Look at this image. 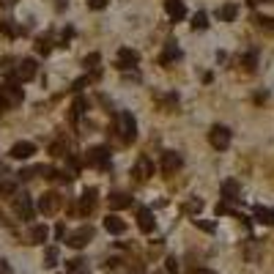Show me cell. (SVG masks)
Segmentation results:
<instances>
[{
    "label": "cell",
    "instance_id": "obj_1",
    "mask_svg": "<svg viewBox=\"0 0 274 274\" xmlns=\"http://www.w3.org/2000/svg\"><path fill=\"white\" fill-rule=\"evenodd\" d=\"M22 99H25V93H22V88L17 82L0 85V107L3 110H11V107H17V104H22Z\"/></svg>",
    "mask_w": 274,
    "mask_h": 274
},
{
    "label": "cell",
    "instance_id": "obj_2",
    "mask_svg": "<svg viewBox=\"0 0 274 274\" xmlns=\"http://www.w3.org/2000/svg\"><path fill=\"white\" fill-rule=\"evenodd\" d=\"M118 132H121V140L123 143H132L137 137V121H135V115L132 113H118Z\"/></svg>",
    "mask_w": 274,
    "mask_h": 274
},
{
    "label": "cell",
    "instance_id": "obj_3",
    "mask_svg": "<svg viewBox=\"0 0 274 274\" xmlns=\"http://www.w3.org/2000/svg\"><path fill=\"white\" fill-rule=\"evenodd\" d=\"M208 143H211L217 151H225L228 145H230V129H228V126H219V123H214L211 129H208Z\"/></svg>",
    "mask_w": 274,
    "mask_h": 274
},
{
    "label": "cell",
    "instance_id": "obj_4",
    "mask_svg": "<svg viewBox=\"0 0 274 274\" xmlns=\"http://www.w3.org/2000/svg\"><path fill=\"white\" fill-rule=\"evenodd\" d=\"M85 162H88L91 167H102V170H107L110 167V151L104 148V145H93V148H88V154H85Z\"/></svg>",
    "mask_w": 274,
    "mask_h": 274
},
{
    "label": "cell",
    "instance_id": "obj_5",
    "mask_svg": "<svg viewBox=\"0 0 274 274\" xmlns=\"http://www.w3.org/2000/svg\"><path fill=\"white\" fill-rule=\"evenodd\" d=\"M93 239V228L91 225H82L80 230H74V233H68V239H66V244L68 247H74V250H82V247L88 244V241Z\"/></svg>",
    "mask_w": 274,
    "mask_h": 274
},
{
    "label": "cell",
    "instance_id": "obj_6",
    "mask_svg": "<svg viewBox=\"0 0 274 274\" xmlns=\"http://www.w3.org/2000/svg\"><path fill=\"white\" fill-rule=\"evenodd\" d=\"M61 195H58V192H44V195H41L39 198V211L41 214H55L58 211V208H61Z\"/></svg>",
    "mask_w": 274,
    "mask_h": 274
},
{
    "label": "cell",
    "instance_id": "obj_7",
    "mask_svg": "<svg viewBox=\"0 0 274 274\" xmlns=\"http://www.w3.org/2000/svg\"><path fill=\"white\" fill-rule=\"evenodd\" d=\"M140 63V55L135 52V49H129V47H123V49H118V58H115V68H132V66H137Z\"/></svg>",
    "mask_w": 274,
    "mask_h": 274
},
{
    "label": "cell",
    "instance_id": "obj_8",
    "mask_svg": "<svg viewBox=\"0 0 274 274\" xmlns=\"http://www.w3.org/2000/svg\"><path fill=\"white\" fill-rule=\"evenodd\" d=\"M132 176L143 184V181H148L151 176H154V162H151L148 157H140L137 159V164H135V170H132Z\"/></svg>",
    "mask_w": 274,
    "mask_h": 274
},
{
    "label": "cell",
    "instance_id": "obj_9",
    "mask_svg": "<svg viewBox=\"0 0 274 274\" xmlns=\"http://www.w3.org/2000/svg\"><path fill=\"white\" fill-rule=\"evenodd\" d=\"M14 77H17V80H22V82L33 80V77H36V61H33V58H25V61H20V66H17Z\"/></svg>",
    "mask_w": 274,
    "mask_h": 274
},
{
    "label": "cell",
    "instance_id": "obj_10",
    "mask_svg": "<svg viewBox=\"0 0 274 274\" xmlns=\"http://www.w3.org/2000/svg\"><path fill=\"white\" fill-rule=\"evenodd\" d=\"M181 162H184L181 154H176V151H164V154H162V173H167V176L176 173L178 167H181Z\"/></svg>",
    "mask_w": 274,
    "mask_h": 274
},
{
    "label": "cell",
    "instance_id": "obj_11",
    "mask_svg": "<svg viewBox=\"0 0 274 274\" xmlns=\"http://www.w3.org/2000/svg\"><path fill=\"white\" fill-rule=\"evenodd\" d=\"M14 159H30L36 154V145L33 143H27V140H20V143H14L11 151H8Z\"/></svg>",
    "mask_w": 274,
    "mask_h": 274
},
{
    "label": "cell",
    "instance_id": "obj_12",
    "mask_svg": "<svg viewBox=\"0 0 274 274\" xmlns=\"http://www.w3.org/2000/svg\"><path fill=\"white\" fill-rule=\"evenodd\" d=\"M14 211L20 214L22 219H30L33 217V203H30V198H27V195H17V198H14Z\"/></svg>",
    "mask_w": 274,
    "mask_h": 274
},
{
    "label": "cell",
    "instance_id": "obj_13",
    "mask_svg": "<svg viewBox=\"0 0 274 274\" xmlns=\"http://www.w3.org/2000/svg\"><path fill=\"white\" fill-rule=\"evenodd\" d=\"M222 198H225V203H233V200L241 198V186L236 178H228L225 184H222Z\"/></svg>",
    "mask_w": 274,
    "mask_h": 274
},
{
    "label": "cell",
    "instance_id": "obj_14",
    "mask_svg": "<svg viewBox=\"0 0 274 274\" xmlns=\"http://www.w3.org/2000/svg\"><path fill=\"white\" fill-rule=\"evenodd\" d=\"M104 230L113 233V236H121V233L126 230V222H123L118 214H107V217H104Z\"/></svg>",
    "mask_w": 274,
    "mask_h": 274
},
{
    "label": "cell",
    "instance_id": "obj_15",
    "mask_svg": "<svg viewBox=\"0 0 274 274\" xmlns=\"http://www.w3.org/2000/svg\"><path fill=\"white\" fill-rule=\"evenodd\" d=\"M178 58H181V49L176 47V41H167V44H164V52L159 55V63H162V66H170Z\"/></svg>",
    "mask_w": 274,
    "mask_h": 274
},
{
    "label": "cell",
    "instance_id": "obj_16",
    "mask_svg": "<svg viewBox=\"0 0 274 274\" xmlns=\"http://www.w3.org/2000/svg\"><path fill=\"white\" fill-rule=\"evenodd\" d=\"M137 228L143 233H154V214H151V208H140L137 211Z\"/></svg>",
    "mask_w": 274,
    "mask_h": 274
},
{
    "label": "cell",
    "instance_id": "obj_17",
    "mask_svg": "<svg viewBox=\"0 0 274 274\" xmlns=\"http://www.w3.org/2000/svg\"><path fill=\"white\" fill-rule=\"evenodd\" d=\"M93 206H96V189L91 186V189L82 192V198H80V214L85 217V214L93 211Z\"/></svg>",
    "mask_w": 274,
    "mask_h": 274
},
{
    "label": "cell",
    "instance_id": "obj_18",
    "mask_svg": "<svg viewBox=\"0 0 274 274\" xmlns=\"http://www.w3.org/2000/svg\"><path fill=\"white\" fill-rule=\"evenodd\" d=\"M164 11H167V17H170V20H184L186 8H184V3H181V0H164Z\"/></svg>",
    "mask_w": 274,
    "mask_h": 274
},
{
    "label": "cell",
    "instance_id": "obj_19",
    "mask_svg": "<svg viewBox=\"0 0 274 274\" xmlns=\"http://www.w3.org/2000/svg\"><path fill=\"white\" fill-rule=\"evenodd\" d=\"M129 206H132V198L126 195V192H113V195H110V208H113V211L129 208Z\"/></svg>",
    "mask_w": 274,
    "mask_h": 274
},
{
    "label": "cell",
    "instance_id": "obj_20",
    "mask_svg": "<svg viewBox=\"0 0 274 274\" xmlns=\"http://www.w3.org/2000/svg\"><path fill=\"white\" fill-rule=\"evenodd\" d=\"M217 17L222 22H233L236 17H239V6H236V3H225V6L217 8Z\"/></svg>",
    "mask_w": 274,
    "mask_h": 274
},
{
    "label": "cell",
    "instance_id": "obj_21",
    "mask_svg": "<svg viewBox=\"0 0 274 274\" xmlns=\"http://www.w3.org/2000/svg\"><path fill=\"white\" fill-rule=\"evenodd\" d=\"M255 219H258V222H263V225H274V208L255 206Z\"/></svg>",
    "mask_w": 274,
    "mask_h": 274
},
{
    "label": "cell",
    "instance_id": "obj_22",
    "mask_svg": "<svg viewBox=\"0 0 274 274\" xmlns=\"http://www.w3.org/2000/svg\"><path fill=\"white\" fill-rule=\"evenodd\" d=\"M49 236L47 225H33V230H30V244H44Z\"/></svg>",
    "mask_w": 274,
    "mask_h": 274
},
{
    "label": "cell",
    "instance_id": "obj_23",
    "mask_svg": "<svg viewBox=\"0 0 274 274\" xmlns=\"http://www.w3.org/2000/svg\"><path fill=\"white\" fill-rule=\"evenodd\" d=\"M44 266L47 269L58 266V247H47V250H44Z\"/></svg>",
    "mask_w": 274,
    "mask_h": 274
},
{
    "label": "cell",
    "instance_id": "obj_24",
    "mask_svg": "<svg viewBox=\"0 0 274 274\" xmlns=\"http://www.w3.org/2000/svg\"><path fill=\"white\" fill-rule=\"evenodd\" d=\"M241 66H244L247 71H252V68L258 66V49H252V52H247L244 58H241Z\"/></svg>",
    "mask_w": 274,
    "mask_h": 274
},
{
    "label": "cell",
    "instance_id": "obj_25",
    "mask_svg": "<svg viewBox=\"0 0 274 274\" xmlns=\"http://www.w3.org/2000/svg\"><path fill=\"white\" fill-rule=\"evenodd\" d=\"M206 27H208V17L203 11H198L192 17V30H206Z\"/></svg>",
    "mask_w": 274,
    "mask_h": 274
},
{
    "label": "cell",
    "instance_id": "obj_26",
    "mask_svg": "<svg viewBox=\"0 0 274 274\" xmlns=\"http://www.w3.org/2000/svg\"><path fill=\"white\" fill-rule=\"evenodd\" d=\"M85 68H91V71H99V63H102V55L99 52H91V55H85Z\"/></svg>",
    "mask_w": 274,
    "mask_h": 274
},
{
    "label": "cell",
    "instance_id": "obj_27",
    "mask_svg": "<svg viewBox=\"0 0 274 274\" xmlns=\"http://www.w3.org/2000/svg\"><path fill=\"white\" fill-rule=\"evenodd\" d=\"M85 107H88V102H85L82 96H77V99H74V104H71V118H80L82 113H85Z\"/></svg>",
    "mask_w": 274,
    "mask_h": 274
},
{
    "label": "cell",
    "instance_id": "obj_28",
    "mask_svg": "<svg viewBox=\"0 0 274 274\" xmlns=\"http://www.w3.org/2000/svg\"><path fill=\"white\" fill-rule=\"evenodd\" d=\"M36 49H39L41 55H49V49H52V39H49V36H41V39L36 41Z\"/></svg>",
    "mask_w": 274,
    "mask_h": 274
},
{
    "label": "cell",
    "instance_id": "obj_29",
    "mask_svg": "<svg viewBox=\"0 0 274 274\" xmlns=\"http://www.w3.org/2000/svg\"><path fill=\"white\" fill-rule=\"evenodd\" d=\"M255 22H258L263 30H269V33H274V17H255Z\"/></svg>",
    "mask_w": 274,
    "mask_h": 274
},
{
    "label": "cell",
    "instance_id": "obj_30",
    "mask_svg": "<svg viewBox=\"0 0 274 274\" xmlns=\"http://www.w3.org/2000/svg\"><path fill=\"white\" fill-rule=\"evenodd\" d=\"M192 222H195L200 230H206V233H214V230H217V225H214V222H208V219H192Z\"/></svg>",
    "mask_w": 274,
    "mask_h": 274
},
{
    "label": "cell",
    "instance_id": "obj_31",
    "mask_svg": "<svg viewBox=\"0 0 274 274\" xmlns=\"http://www.w3.org/2000/svg\"><path fill=\"white\" fill-rule=\"evenodd\" d=\"M66 151H68V145L61 140V143H52V148H49V154H52V157H63Z\"/></svg>",
    "mask_w": 274,
    "mask_h": 274
},
{
    "label": "cell",
    "instance_id": "obj_32",
    "mask_svg": "<svg viewBox=\"0 0 274 274\" xmlns=\"http://www.w3.org/2000/svg\"><path fill=\"white\" fill-rule=\"evenodd\" d=\"M0 30L6 36H20V27H14L11 22H0Z\"/></svg>",
    "mask_w": 274,
    "mask_h": 274
},
{
    "label": "cell",
    "instance_id": "obj_33",
    "mask_svg": "<svg viewBox=\"0 0 274 274\" xmlns=\"http://www.w3.org/2000/svg\"><path fill=\"white\" fill-rule=\"evenodd\" d=\"M110 0H88V8H93V11H102V8H107Z\"/></svg>",
    "mask_w": 274,
    "mask_h": 274
},
{
    "label": "cell",
    "instance_id": "obj_34",
    "mask_svg": "<svg viewBox=\"0 0 274 274\" xmlns=\"http://www.w3.org/2000/svg\"><path fill=\"white\" fill-rule=\"evenodd\" d=\"M82 263H85V260H80V258L68 260V272H82Z\"/></svg>",
    "mask_w": 274,
    "mask_h": 274
},
{
    "label": "cell",
    "instance_id": "obj_35",
    "mask_svg": "<svg viewBox=\"0 0 274 274\" xmlns=\"http://www.w3.org/2000/svg\"><path fill=\"white\" fill-rule=\"evenodd\" d=\"M203 208V203L200 200H192V203H186V211H200Z\"/></svg>",
    "mask_w": 274,
    "mask_h": 274
},
{
    "label": "cell",
    "instance_id": "obj_36",
    "mask_svg": "<svg viewBox=\"0 0 274 274\" xmlns=\"http://www.w3.org/2000/svg\"><path fill=\"white\" fill-rule=\"evenodd\" d=\"M0 192H3V195H11V192H14V184H0Z\"/></svg>",
    "mask_w": 274,
    "mask_h": 274
},
{
    "label": "cell",
    "instance_id": "obj_37",
    "mask_svg": "<svg viewBox=\"0 0 274 274\" xmlns=\"http://www.w3.org/2000/svg\"><path fill=\"white\" fill-rule=\"evenodd\" d=\"M176 269H178L176 258H167V272H176Z\"/></svg>",
    "mask_w": 274,
    "mask_h": 274
},
{
    "label": "cell",
    "instance_id": "obj_38",
    "mask_svg": "<svg viewBox=\"0 0 274 274\" xmlns=\"http://www.w3.org/2000/svg\"><path fill=\"white\" fill-rule=\"evenodd\" d=\"M55 236H58V239H63V236H66V228L58 225V228H55Z\"/></svg>",
    "mask_w": 274,
    "mask_h": 274
},
{
    "label": "cell",
    "instance_id": "obj_39",
    "mask_svg": "<svg viewBox=\"0 0 274 274\" xmlns=\"http://www.w3.org/2000/svg\"><path fill=\"white\" fill-rule=\"evenodd\" d=\"M0 274H11V269H8L6 260H0Z\"/></svg>",
    "mask_w": 274,
    "mask_h": 274
},
{
    "label": "cell",
    "instance_id": "obj_40",
    "mask_svg": "<svg viewBox=\"0 0 274 274\" xmlns=\"http://www.w3.org/2000/svg\"><path fill=\"white\" fill-rule=\"evenodd\" d=\"M192 274H217V272H211V269H195Z\"/></svg>",
    "mask_w": 274,
    "mask_h": 274
}]
</instances>
